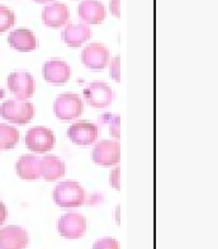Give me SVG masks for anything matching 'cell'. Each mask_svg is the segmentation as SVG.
<instances>
[{
  "label": "cell",
  "mask_w": 218,
  "mask_h": 249,
  "mask_svg": "<svg viewBox=\"0 0 218 249\" xmlns=\"http://www.w3.org/2000/svg\"><path fill=\"white\" fill-rule=\"evenodd\" d=\"M16 23V14L5 5H0V33L5 32Z\"/></svg>",
  "instance_id": "20"
},
{
  "label": "cell",
  "mask_w": 218,
  "mask_h": 249,
  "mask_svg": "<svg viewBox=\"0 0 218 249\" xmlns=\"http://www.w3.org/2000/svg\"><path fill=\"white\" fill-rule=\"evenodd\" d=\"M62 41L68 47H79L91 37V30L86 24L68 23L61 33Z\"/></svg>",
  "instance_id": "15"
},
{
  "label": "cell",
  "mask_w": 218,
  "mask_h": 249,
  "mask_svg": "<svg viewBox=\"0 0 218 249\" xmlns=\"http://www.w3.org/2000/svg\"><path fill=\"white\" fill-rule=\"evenodd\" d=\"M93 160L101 167H113L119 163V142L112 140H103L95 145L93 150Z\"/></svg>",
  "instance_id": "9"
},
{
  "label": "cell",
  "mask_w": 218,
  "mask_h": 249,
  "mask_svg": "<svg viewBox=\"0 0 218 249\" xmlns=\"http://www.w3.org/2000/svg\"><path fill=\"white\" fill-rule=\"evenodd\" d=\"M7 216H8L7 207H5V205L0 201V226L3 225L5 219H7Z\"/></svg>",
  "instance_id": "27"
},
{
  "label": "cell",
  "mask_w": 218,
  "mask_h": 249,
  "mask_svg": "<svg viewBox=\"0 0 218 249\" xmlns=\"http://www.w3.org/2000/svg\"><path fill=\"white\" fill-rule=\"evenodd\" d=\"M42 74L46 82H49L50 84L64 86L71 76V70L65 61L53 59L43 64Z\"/></svg>",
  "instance_id": "12"
},
{
  "label": "cell",
  "mask_w": 218,
  "mask_h": 249,
  "mask_svg": "<svg viewBox=\"0 0 218 249\" xmlns=\"http://www.w3.org/2000/svg\"><path fill=\"white\" fill-rule=\"evenodd\" d=\"M53 145H55V135L45 126H37L27 132L26 146L34 153L45 154L53 148Z\"/></svg>",
  "instance_id": "5"
},
{
  "label": "cell",
  "mask_w": 218,
  "mask_h": 249,
  "mask_svg": "<svg viewBox=\"0 0 218 249\" xmlns=\"http://www.w3.org/2000/svg\"><path fill=\"white\" fill-rule=\"evenodd\" d=\"M78 14L85 23L99 24L105 19V8L99 0H84L78 7Z\"/></svg>",
  "instance_id": "13"
},
{
  "label": "cell",
  "mask_w": 218,
  "mask_h": 249,
  "mask_svg": "<svg viewBox=\"0 0 218 249\" xmlns=\"http://www.w3.org/2000/svg\"><path fill=\"white\" fill-rule=\"evenodd\" d=\"M56 117L62 121L78 118L84 112V103L75 93H64L56 98L53 103Z\"/></svg>",
  "instance_id": "3"
},
{
  "label": "cell",
  "mask_w": 218,
  "mask_h": 249,
  "mask_svg": "<svg viewBox=\"0 0 218 249\" xmlns=\"http://www.w3.org/2000/svg\"><path fill=\"white\" fill-rule=\"evenodd\" d=\"M8 88L18 101H26L34 93V79L28 72H12L8 76Z\"/></svg>",
  "instance_id": "8"
},
{
  "label": "cell",
  "mask_w": 218,
  "mask_h": 249,
  "mask_svg": "<svg viewBox=\"0 0 218 249\" xmlns=\"http://www.w3.org/2000/svg\"><path fill=\"white\" fill-rule=\"evenodd\" d=\"M111 134L113 138H119V117H114L111 122Z\"/></svg>",
  "instance_id": "23"
},
{
  "label": "cell",
  "mask_w": 218,
  "mask_h": 249,
  "mask_svg": "<svg viewBox=\"0 0 218 249\" xmlns=\"http://www.w3.org/2000/svg\"><path fill=\"white\" fill-rule=\"evenodd\" d=\"M93 249H119V243L113 238H103L95 243Z\"/></svg>",
  "instance_id": "21"
},
{
  "label": "cell",
  "mask_w": 218,
  "mask_h": 249,
  "mask_svg": "<svg viewBox=\"0 0 218 249\" xmlns=\"http://www.w3.org/2000/svg\"><path fill=\"white\" fill-rule=\"evenodd\" d=\"M68 139L76 145L80 146H88L95 142L98 139L99 128L97 124L91 122L80 121L71 124L67 130Z\"/></svg>",
  "instance_id": "10"
},
{
  "label": "cell",
  "mask_w": 218,
  "mask_h": 249,
  "mask_svg": "<svg viewBox=\"0 0 218 249\" xmlns=\"http://www.w3.org/2000/svg\"><path fill=\"white\" fill-rule=\"evenodd\" d=\"M88 224L82 213H68L57 221V230L66 239H80L86 231Z\"/></svg>",
  "instance_id": "4"
},
{
  "label": "cell",
  "mask_w": 218,
  "mask_h": 249,
  "mask_svg": "<svg viewBox=\"0 0 218 249\" xmlns=\"http://www.w3.org/2000/svg\"><path fill=\"white\" fill-rule=\"evenodd\" d=\"M65 172V163L55 155H46L39 161V174L49 182L64 177Z\"/></svg>",
  "instance_id": "16"
},
{
  "label": "cell",
  "mask_w": 218,
  "mask_h": 249,
  "mask_svg": "<svg viewBox=\"0 0 218 249\" xmlns=\"http://www.w3.org/2000/svg\"><path fill=\"white\" fill-rule=\"evenodd\" d=\"M34 116V107L30 102L7 101L0 105V117L16 124H27Z\"/></svg>",
  "instance_id": "2"
},
{
  "label": "cell",
  "mask_w": 218,
  "mask_h": 249,
  "mask_svg": "<svg viewBox=\"0 0 218 249\" xmlns=\"http://www.w3.org/2000/svg\"><path fill=\"white\" fill-rule=\"evenodd\" d=\"M84 98L89 106L94 108H104L114 99L113 89L103 82H94L89 84L84 90Z\"/></svg>",
  "instance_id": "6"
},
{
  "label": "cell",
  "mask_w": 218,
  "mask_h": 249,
  "mask_svg": "<svg viewBox=\"0 0 218 249\" xmlns=\"http://www.w3.org/2000/svg\"><path fill=\"white\" fill-rule=\"evenodd\" d=\"M119 64L120 59L119 56H114L111 61V76L114 82H120V72H119Z\"/></svg>",
  "instance_id": "22"
},
{
  "label": "cell",
  "mask_w": 218,
  "mask_h": 249,
  "mask_svg": "<svg viewBox=\"0 0 218 249\" xmlns=\"http://www.w3.org/2000/svg\"><path fill=\"white\" fill-rule=\"evenodd\" d=\"M53 201L61 207H78L84 205L85 191L80 183L74 180H65L55 187Z\"/></svg>",
  "instance_id": "1"
},
{
  "label": "cell",
  "mask_w": 218,
  "mask_h": 249,
  "mask_svg": "<svg viewBox=\"0 0 218 249\" xmlns=\"http://www.w3.org/2000/svg\"><path fill=\"white\" fill-rule=\"evenodd\" d=\"M30 235L20 226L10 225L0 229V249H26Z\"/></svg>",
  "instance_id": "11"
},
{
  "label": "cell",
  "mask_w": 218,
  "mask_h": 249,
  "mask_svg": "<svg viewBox=\"0 0 218 249\" xmlns=\"http://www.w3.org/2000/svg\"><path fill=\"white\" fill-rule=\"evenodd\" d=\"M8 42L14 50L19 53H31L37 49V38L32 31L19 28L10 33Z\"/></svg>",
  "instance_id": "17"
},
{
  "label": "cell",
  "mask_w": 218,
  "mask_h": 249,
  "mask_svg": "<svg viewBox=\"0 0 218 249\" xmlns=\"http://www.w3.org/2000/svg\"><path fill=\"white\" fill-rule=\"evenodd\" d=\"M70 12L66 4L53 3L51 5L45 7L42 10V20L46 26L51 28H59L67 23Z\"/></svg>",
  "instance_id": "14"
},
{
  "label": "cell",
  "mask_w": 218,
  "mask_h": 249,
  "mask_svg": "<svg viewBox=\"0 0 218 249\" xmlns=\"http://www.w3.org/2000/svg\"><path fill=\"white\" fill-rule=\"evenodd\" d=\"M36 3H49V1H53V0H34Z\"/></svg>",
  "instance_id": "28"
},
{
  "label": "cell",
  "mask_w": 218,
  "mask_h": 249,
  "mask_svg": "<svg viewBox=\"0 0 218 249\" xmlns=\"http://www.w3.org/2000/svg\"><path fill=\"white\" fill-rule=\"evenodd\" d=\"M91 200H85L84 203H86V205H97V203L99 202H103V197H101V195H98V194H94L91 195Z\"/></svg>",
  "instance_id": "26"
},
{
  "label": "cell",
  "mask_w": 218,
  "mask_h": 249,
  "mask_svg": "<svg viewBox=\"0 0 218 249\" xmlns=\"http://www.w3.org/2000/svg\"><path fill=\"white\" fill-rule=\"evenodd\" d=\"M109 50L99 42H93L85 47L82 53V61L88 69L103 70L109 62Z\"/></svg>",
  "instance_id": "7"
},
{
  "label": "cell",
  "mask_w": 218,
  "mask_h": 249,
  "mask_svg": "<svg viewBox=\"0 0 218 249\" xmlns=\"http://www.w3.org/2000/svg\"><path fill=\"white\" fill-rule=\"evenodd\" d=\"M18 141H19V132L16 127L0 124V149L8 150L16 148Z\"/></svg>",
  "instance_id": "19"
},
{
  "label": "cell",
  "mask_w": 218,
  "mask_h": 249,
  "mask_svg": "<svg viewBox=\"0 0 218 249\" xmlns=\"http://www.w3.org/2000/svg\"><path fill=\"white\" fill-rule=\"evenodd\" d=\"M119 1L120 0H111V4H109V9H111L112 14L114 17L119 18L120 12H119Z\"/></svg>",
  "instance_id": "25"
},
{
  "label": "cell",
  "mask_w": 218,
  "mask_h": 249,
  "mask_svg": "<svg viewBox=\"0 0 218 249\" xmlns=\"http://www.w3.org/2000/svg\"><path fill=\"white\" fill-rule=\"evenodd\" d=\"M39 161H41V159H38L34 155H22L17 161V173L22 179H38L41 177V174H39Z\"/></svg>",
  "instance_id": "18"
},
{
  "label": "cell",
  "mask_w": 218,
  "mask_h": 249,
  "mask_svg": "<svg viewBox=\"0 0 218 249\" xmlns=\"http://www.w3.org/2000/svg\"><path fill=\"white\" fill-rule=\"evenodd\" d=\"M111 184L113 186V188L116 190H119V168H114L113 172L111 174Z\"/></svg>",
  "instance_id": "24"
}]
</instances>
